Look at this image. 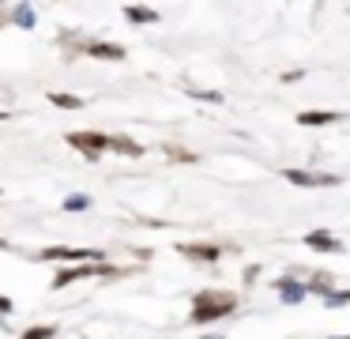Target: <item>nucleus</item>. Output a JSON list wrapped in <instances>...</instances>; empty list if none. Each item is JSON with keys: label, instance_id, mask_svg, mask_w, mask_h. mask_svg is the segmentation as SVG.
<instances>
[{"label": "nucleus", "instance_id": "1", "mask_svg": "<svg viewBox=\"0 0 350 339\" xmlns=\"http://www.w3.org/2000/svg\"><path fill=\"white\" fill-rule=\"evenodd\" d=\"M234 309H237L234 294L204 290V294H196V305H192V324H211V321H219V316L234 313Z\"/></svg>", "mask_w": 350, "mask_h": 339}, {"label": "nucleus", "instance_id": "2", "mask_svg": "<svg viewBox=\"0 0 350 339\" xmlns=\"http://www.w3.org/2000/svg\"><path fill=\"white\" fill-rule=\"evenodd\" d=\"M68 143L79 147L87 158H98L102 151H109V136L106 132H68Z\"/></svg>", "mask_w": 350, "mask_h": 339}, {"label": "nucleus", "instance_id": "3", "mask_svg": "<svg viewBox=\"0 0 350 339\" xmlns=\"http://www.w3.org/2000/svg\"><path fill=\"white\" fill-rule=\"evenodd\" d=\"M42 260H87V264H102V253L94 249H64V245H53V249H42Z\"/></svg>", "mask_w": 350, "mask_h": 339}, {"label": "nucleus", "instance_id": "4", "mask_svg": "<svg viewBox=\"0 0 350 339\" xmlns=\"http://www.w3.org/2000/svg\"><path fill=\"white\" fill-rule=\"evenodd\" d=\"M106 264H83V268H64V271H57L53 275V286L57 290H64L68 283H76V279H91V275H106Z\"/></svg>", "mask_w": 350, "mask_h": 339}, {"label": "nucleus", "instance_id": "5", "mask_svg": "<svg viewBox=\"0 0 350 339\" xmlns=\"http://www.w3.org/2000/svg\"><path fill=\"white\" fill-rule=\"evenodd\" d=\"M282 177L290 181V185L297 188H320V185H339V177H332V173H305V170H286Z\"/></svg>", "mask_w": 350, "mask_h": 339}, {"label": "nucleus", "instance_id": "6", "mask_svg": "<svg viewBox=\"0 0 350 339\" xmlns=\"http://www.w3.org/2000/svg\"><path fill=\"white\" fill-rule=\"evenodd\" d=\"M305 245L317 249V253H342V241H339V238H332L327 230H312V234H305Z\"/></svg>", "mask_w": 350, "mask_h": 339}, {"label": "nucleus", "instance_id": "7", "mask_svg": "<svg viewBox=\"0 0 350 339\" xmlns=\"http://www.w3.org/2000/svg\"><path fill=\"white\" fill-rule=\"evenodd\" d=\"M275 286H279V294H282V301H286V305H297V301H305V294H309V286L297 283V279H290V275H282Z\"/></svg>", "mask_w": 350, "mask_h": 339}, {"label": "nucleus", "instance_id": "8", "mask_svg": "<svg viewBox=\"0 0 350 339\" xmlns=\"http://www.w3.org/2000/svg\"><path fill=\"white\" fill-rule=\"evenodd\" d=\"M83 53L102 57V60H121V57H124V45H117V42H87Z\"/></svg>", "mask_w": 350, "mask_h": 339}, {"label": "nucleus", "instance_id": "9", "mask_svg": "<svg viewBox=\"0 0 350 339\" xmlns=\"http://www.w3.org/2000/svg\"><path fill=\"white\" fill-rule=\"evenodd\" d=\"M342 113H327V110H305V113H297V125H305V128H324V125H335Z\"/></svg>", "mask_w": 350, "mask_h": 339}, {"label": "nucleus", "instance_id": "10", "mask_svg": "<svg viewBox=\"0 0 350 339\" xmlns=\"http://www.w3.org/2000/svg\"><path fill=\"white\" fill-rule=\"evenodd\" d=\"M109 151H117V155H129V158H139V155H144V147H139L136 140H129V136H109Z\"/></svg>", "mask_w": 350, "mask_h": 339}, {"label": "nucleus", "instance_id": "11", "mask_svg": "<svg viewBox=\"0 0 350 339\" xmlns=\"http://www.w3.org/2000/svg\"><path fill=\"white\" fill-rule=\"evenodd\" d=\"M185 256H192V260H219L222 249L219 245H181Z\"/></svg>", "mask_w": 350, "mask_h": 339}, {"label": "nucleus", "instance_id": "12", "mask_svg": "<svg viewBox=\"0 0 350 339\" xmlns=\"http://www.w3.org/2000/svg\"><path fill=\"white\" fill-rule=\"evenodd\" d=\"M124 19H129V23H159V12H154V8L129 4V8H124Z\"/></svg>", "mask_w": 350, "mask_h": 339}, {"label": "nucleus", "instance_id": "13", "mask_svg": "<svg viewBox=\"0 0 350 339\" xmlns=\"http://www.w3.org/2000/svg\"><path fill=\"white\" fill-rule=\"evenodd\" d=\"M49 102L61 105V110H79V105H83V98H76V95H61V90H53V95H49Z\"/></svg>", "mask_w": 350, "mask_h": 339}, {"label": "nucleus", "instance_id": "14", "mask_svg": "<svg viewBox=\"0 0 350 339\" xmlns=\"http://www.w3.org/2000/svg\"><path fill=\"white\" fill-rule=\"evenodd\" d=\"M12 19H16L23 30H31V27H34V8H31V4H19L16 12H12Z\"/></svg>", "mask_w": 350, "mask_h": 339}, {"label": "nucleus", "instance_id": "15", "mask_svg": "<svg viewBox=\"0 0 350 339\" xmlns=\"http://www.w3.org/2000/svg\"><path fill=\"white\" fill-rule=\"evenodd\" d=\"M53 336H57L53 324H34V328H27L19 339H53Z\"/></svg>", "mask_w": 350, "mask_h": 339}, {"label": "nucleus", "instance_id": "16", "mask_svg": "<svg viewBox=\"0 0 350 339\" xmlns=\"http://www.w3.org/2000/svg\"><path fill=\"white\" fill-rule=\"evenodd\" d=\"M309 290H317V294H332V275H324V271H317V275L309 279Z\"/></svg>", "mask_w": 350, "mask_h": 339}, {"label": "nucleus", "instance_id": "17", "mask_svg": "<svg viewBox=\"0 0 350 339\" xmlns=\"http://www.w3.org/2000/svg\"><path fill=\"white\" fill-rule=\"evenodd\" d=\"M87 208H91V196H83V192H72L64 200V211H87Z\"/></svg>", "mask_w": 350, "mask_h": 339}, {"label": "nucleus", "instance_id": "18", "mask_svg": "<svg viewBox=\"0 0 350 339\" xmlns=\"http://www.w3.org/2000/svg\"><path fill=\"white\" fill-rule=\"evenodd\" d=\"M324 305L327 309H342V305H350V290H332L324 298Z\"/></svg>", "mask_w": 350, "mask_h": 339}, {"label": "nucleus", "instance_id": "19", "mask_svg": "<svg viewBox=\"0 0 350 339\" xmlns=\"http://www.w3.org/2000/svg\"><path fill=\"white\" fill-rule=\"evenodd\" d=\"M189 95H192V98H207V102H222L219 90H196V87H189Z\"/></svg>", "mask_w": 350, "mask_h": 339}, {"label": "nucleus", "instance_id": "20", "mask_svg": "<svg viewBox=\"0 0 350 339\" xmlns=\"http://www.w3.org/2000/svg\"><path fill=\"white\" fill-rule=\"evenodd\" d=\"M166 155L181 158V162H192V158H196V155H192V151H181V147H170V143H166Z\"/></svg>", "mask_w": 350, "mask_h": 339}, {"label": "nucleus", "instance_id": "21", "mask_svg": "<svg viewBox=\"0 0 350 339\" xmlns=\"http://www.w3.org/2000/svg\"><path fill=\"white\" fill-rule=\"evenodd\" d=\"M0 313H12V298H4V294H0Z\"/></svg>", "mask_w": 350, "mask_h": 339}, {"label": "nucleus", "instance_id": "22", "mask_svg": "<svg viewBox=\"0 0 350 339\" xmlns=\"http://www.w3.org/2000/svg\"><path fill=\"white\" fill-rule=\"evenodd\" d=\"M0 249H8V241H0Z\"/></svg>", "mask_w": 350, "mask_h": 339}]
</instances>
